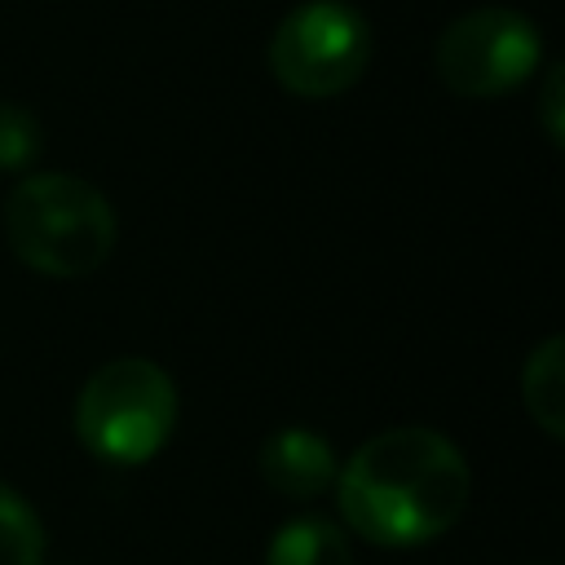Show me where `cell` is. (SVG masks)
Masks as SVG:
<instances>
[{
	"label": "cell",
	"instance_id": "7",
	"mask_svg": "<svg viewBox=\"0 0 565 565\" xmlns=\"http://www.w3.org/2000/svg\"><path fill=\"white\" fill-rule=\"evenodd\" d=\"M521 402L530 419L561 441L565 437V340L547 335L521 366Z\"/></svg>",
	"mask_w": 565,
	"mask_h": 565
},
{
	"label": "cell",
	"instance_id": "10",
	"mask_svg": "<svg viewBox=\"0 0 565 565\" xmlns=\"http://www.w3.org/2000/svg\"><path fill=\"white\" fill-rule=\"evenodd\" d=\"M40 146H44L40 119L26 106H18V102H0V172L31 168Z\"/></svg>",
	"mask_w": 565,
	"mask_h": 565
},
{
	"label": "cell",
	"instance_id": "4",
	"mask_svg": "<svg viewBox=\"0 0 565 565\" xmlns=\"http://www.w3.org/2000/svg\"><path fill=\"white\" fill-rule=\"evenodd\" d=\"M269 75L296 97H340L371 62V26L344 0H305L269 35Z\"/></svg>",
	"mask_w": 565,
	"mask_h": 565
},
{
	"label": "cell",
	"instance_id": "3",
	"mask_svg": "<svg viewBox=\"0 0 565 565\" xmlns=\"http://www.w3.org/2000/svg\"><path fill=\"white\" fill-rule=\"evenodd\" d=\"M177 424V388L150 358H115L75 397V433L106 463H146Z\"/></svg>",
	"mask_w": 565,
	"mask_h": 565
},
{
	"label": "cell",
	"instance_id": "2",
	"mask_svg": "<svg viewBox=\"0 0 565 565\" xmlns=\"http://www.w3.org/2000/svg\"><path fill=\"white\" fill-rule=\"evenodd\" d=\"M4 234L22 265L44 278H84L115 247L110 199L71 172H31L4 199Z\"/></svg>",
	"mask_w": 565,
	"mask_h": 565
},
{
	"label": "cell",
	"instance_id": "9",
	"mask_svg": "<svg viewBox=\"0 0 565 565\" xmlns=\"http://www.w3.org/2000/svg\"><path fill=\"white\" fill-rule=\"evenodd\" d=\"M44 561V530L35 508L0 481V565H40Z\"/></svg>",
	"mask_w": 565,
	"mask_h": 565
},
{
	"label": "cell",
	"instance_id": "1",
	"mask_svg": "<svg viewBox=\"0 0 565 565\" xmlns=\"http://www.w3.org/2000/svg\"><path fill=\"white\" fill-rule=\"evenodd\" d=\"M472 472L437 428L406 424L375 433L335 472V499L353 534L380 547H411L446 534L468 508Z\"/></svg>",
	"mask_w": 565,
	"mask_h": 565
},
{
	"label": "cell",
	"instance_id": "5",
	"mask_svg": "<svg viewBox=\"0 0 565 565\" xmlns=\"http://www.w3.org/2000/svg\"><path fill=\"white\" fill-rule=\"evenodd\" d=\"M543 57L539 26L508 4H481L446 22L433 62L455 97H503L521 88Z\"/></svg>",
	"mask_w": 565,
	"mask_h": 565
},
{
	"label": "cell",
	"instance_id": "6",
	"mask_svg": "<svg viewBox=\"0 0 565 565\" xmlns=\"http://www.w3.org/2000/svg\"><path fill=\"white\" fill-rule=\"evenodd\" d=\"M260 477L274 494L282 499H318L331 481H335V455L331 441L309 433V428H278L265 437L260 446Z\"/></svg>",
	"mask_w": 565,
	"mask_h": 565
},
{
	"label": "cell",
	"instance_id": "11",
	"mask_svg": "<svg viewBox=\"0 0 565 565\" xmlns=\"http://www.w3.org/2000/svg\"><path fill=\"white\" fill-rule=\"evenodd\" d=\"M565 84V71L561 66H547V75H543V93H539V119H543V132H547V141L552 146H561L565 141V110H561V88Z\"/></svg>",
	"mask_w": 565,
	"mask_h": 565
},
{
	"label": "cell",
	"instance_id": "8",
	"mask_svg": "<svg viewBox=\"0 0 565 565\" xmlns=\"http://www.w3.org/2000/svg\"><path fill=\"white\" fill-rule=\"evenodd\" d=\"M265 565H353V556L344 530L327 516H296L274 534Z\"/></svg>",
	"mask_w": 565,
	"mask_h": 565
}]
</instances>
